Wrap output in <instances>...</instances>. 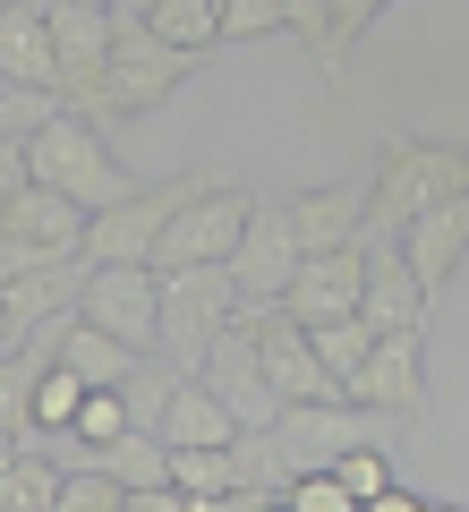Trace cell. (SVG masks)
<instances>
[{
	"instance_id": "1",
	"label": "cell",
	"mask_w": 469,
	"mask_h": 512,
	"mask_svg": "<svg viewBox=\"0 0 469 512\" xmlns=\"http://www.w3.org/2000/svg\"><path fill=\"white\" fill-rule=\"evenodd\" d=\"M461 188H469V146L418 137V128H384L376 137V171H367V231L401 239L427 205L461 197Z\"/></svg>"
},
{
	"instance_id": "2",
	"label": "cell",
	"mask_w": 469,
	"mask_h": 512,
	"mask_svg": "<svg viewBox=\"0 0 469 512\" xmlns=\"http://www.w3.org/2000/svg\"><path fill=\"white\" fill-rule=\"evenodd\" d=\"M205 188H222L205 163L171 171V180H137L120 205H103V214L86 222V265H154V248H163V231L188 214V205L205 197Z\"/></svg>"
},
{
	"instance_id": "3",
	"label": "cell",
	"mask_w": 469,
	"mask_h": 512,
	"mask_svg": "<svg viewBox=\"0 0 469 512\" xmlns=\"http://www.w3.org/2000/svg\"><path fill=\"white\" fill-rule=\"evenodd\" d=\"M86 205L60 197L52 180H26V188H0V282L18 274H60L86 256Z\"/></svg>"
},
{
	"instance_id": "4",
	"label": "cell",
	"mask_w": 469,
	"mask_h": 512,
	"mask_svg": "<svg viewBox=\"0 0 469 512\" xmlns=\"http://www.w3.org/2000/svg\"><path fill=\"white\" fill-rule=\"evenodd\" d=\"M26 163H35V180H52L60 197H77L86 214H103V205H120L128 188V171H120V154H111V137H103V120H86V111H60V120H43L35 128V146H26Z\"/></svg>"
},
{
	"instance_id": "5",
	"label": "cell",
	"mask_w": 469,
	"mask_h": 512,
	"mask_svg": "<svg viewBox=\"0 0 469 512\" xmlns=\"http://www.w3.org/2000/svg\"><path fill=\"white\" fill-rule=\"evenodd\" d=\"M197 52L171 43L154 18H120L111 9V120H145V111H163L171 94L188 86Z\"/></svg>"
},
{
	"instance_id": "6",
	"label": "cell",
	"mask_w": 469,
	"mask_h": 512,
	"mask_svg": "<svg viewBox=\"0 0 469 512\" xmlns=\"http://www.w3.org/2000/svg\"><path fill=\"white\" fill-rule=\"evenodd\" d=\"M239 308H248V291H239L231 265H180V274H163V350L197 376L214 359V342L239 325Z\"/></svg>"
},
{
	"instance_id": "7",
	"label": "cell",
	"mask_w": 469,
	"mask_h": 512,
	"mask_svg": "<svg viewBox=\"0 0 469 512\" xmlns=\"http://www.w3.org/2000/svg\"><path fill=\"white\" fill-rule=\"evenodd\" d=\"M52 35H60V94H69V111L111 120V9L52 0Z\"/></svg>"
},
{
	"instance_id": "8",
	"label": "cell",
	"mask_w": 469,
	"mask_h": 512,
	"mask_svg": "<svg viewBox=\"0 0 469 512\" xmlns=\"http://www.w3.org/2000/svg\"><path fill=\"white\" fill-rule=\"evenodd\" d=\"M77 308H86V325L120 333V342L163 350V274L154 265H86Z\"/></svg>"
},
{
	"instance_id": "9",
	"label": "cell",
	"mask_w": 469,
	"mask_h": 512,
	"mask_svg": "<svg viewBox=\"0 0 469 512\" xmlns=\"http://www.w3.org/2000/svg\"><path fill=\"white\" fill-rule=\"evenodd\" d=\"M299 265H307V239H299V222H290V197H256L248 231H239V256H231L248 308H273V299L299 282Z\"/></svg>"
},
{
	"instance_id": "10",
	"label": "cell",
	"mask_w": 469,
	"mask_h": 512,
	"mask_svg": "<svg viewBox=\"0 0 469 512\" xmlns=\"http://www.w3.org/2000/svg\"><path fill=\"white\" fill-rule=\"evenodd\" d=\"M350 402L384 410V419H401V427L427 419V325H393V333H376V350H367L359 384H350Z\"/></svg>"
},
{
	"instance_id": "11",
	"label": "cell",
	"mask_w": 469,
	"mask_h": 512,
	"mask_svg": "<svg viewBox=\"0 0 469 512\" xmlns=\"http://www.w3.org/2000/svg\"><path fill=\"white\" fill-rule=\"evenodd\" d=\"M248 214H256V188H205V197L163 231L154 274H180V265H231V256H239V231H248Z\"/></svg>"
},
{
	"instance_id": "12",
	"label": "cell",
	"mask_w": 469,
	"mask_h": 512,
	"mask_svg": "<svg viewBox=\"0 0 469 512\" xmlns=\"http://www.w3.org/2000/svg\"><path fill=\"white\" fill-rule=\"evenodd\" d=\"M367 265H376V248H367V239H342V248L307 256L299 282L282 291V308L299 316V325H325V316H359V299H367Z\"/></svg>"
},
{
	"instance_id": "13",
	"label": "cell",
	"mask_w": 469,
	"mask_h": 512,
	"mask_svg": "<svg viewBox=\"0 0 469 512\" xmlns=\"http://www.w3.org/2000/svg\"><path fill=\"white\" fill-rule=\"evenodd\" d=\"M197 376H205V384L222 393V402L239 410V427H273V419H282V393H273L265 350H256V333H248V325H231V333H222V342H214V359H205Z\"/></svg>"
},
{
	"instance_id": "14",
	"label": "cell",
	"mask_w": 469,
	"mask_h": 512,
	"mask_svg": "<svg viewBox=\"0 0 469 512\" xmlns=\"http://www.w3.org/2000/svg\"><path fill=\"white\" fill-rule=\"evenodd\" d=\"M367 248H376V265H367V299H359V316L376 333H393V325H427V282H418V265H410V248L401 239H376L367 231Z\"/></svg>"
},
{
	"instance_id": "15",
	"label": "cell",
	"mask_w": 469,
	"mask_h": 512,
	"mask_svg": "<svg viewBox=\"0 0 469 512\" xmlns=\"http://www.w3.org/2000/svg\"><path fill=\"white\" fill-rule=\"evenodd\" d=\"M290 222H299L307 256L342 248V239H367V180H325V188H299V197H290Z\"/></svg>"
},
{
	"instance_id": "16",
	"label": "cell",
	"mask_w": 469,
	"mask_h": 512,
	"mask_svg": "<svg viewBox=\"0 0 469 512\" xmlns=\"http://www.w3.org/2000/svg\"><path fill=\"white\" fill-rule=\"evenodd\" d=\"M401 248H410L418 282H427V291H444V282L461 274V256H469V188H461V197H444V205H427V214L401 231Z\"/></svg>"
},
{
	"instance_id": "17",
	"label": "cell",
	"mask_w": 469,
	"mask_h": 512,
	"mask_svg": "<svg viewBox=\"0 0 469 512\" xmlns=\"http://www.w3.org/2000/svg\"><path fill=\"white\" fill-rule=\"evenodd\" d=\"M0 86H52L60 94L52 9H0Z\"/></svg>"
},
{
	"instance_id": "18",
	"label": "cell",
	"mask_w": 469,
	"mask_h": 512,
	"mask_svg": "<svg viewBox=\"0 0 469 512\" xmlns=\"http://www.w3.org/2000/svg\"><path fill=\"white\" fill-rule=\"evenodd\" d=\"M60 495H69V461H60V444L0 453V504H9V512H60Z\"/></svg>"
},
{
	"instance_id": "19",
	"label": "cell",
	"mask_w": 469,
	"mask_h": 512,
	"mask_svg": "<svg viewBox=\"0 0 469 512\" xmlns=\"http://www.w3.org/2000/svg\"><path fill=\"white\" fill-rule=\"evenodd\" d=\"M171 487L188 495V512H222L231 487H239L231 444H171Z\"/></svg>"
},
{
	"instance_id": "20",
	"label": "cell",
	"mask_w": 469,
	"mask_h": 512,
	"mask_svg": "<svg viewBox=\"0 0 469 512\" xmlns=\"http://www.w3.org/2000/svg\"><path fill=\"white\" fill-rule=\"evenodd\" d=\"M163 436H171V444H231V436H239V410L222 402L205 376H188L180 402H171V419H163Z\"/></svg>"
},
{
	"instance_id": "21",
	"label": "cell",
	"mask_w": 469,
	"mask_h": 512,
	"mask_svg": "<svg viewBox=\"0 0 469 512\" xmlns=\"http://www.w3.org/2000/svg\"><path fill=\"white\" fill-rule=\"evenodd\" d=\"M60 359H69V367H77V376H86V384H128V367H137L145 350H137V342H120V333H103V325H86V316H77V325H69V350H60Z\"/></svg>"
},
{
	"instance_id": "22",
	"label": "cell",
	"mask_w": 469,
	"mask_h": 512,
	"mask_svg": "<svg viewBox=\"0 0 469 512\" xmlns=\"http://www.w3.org/2000/svg\"><path fill=\"white\" fill-rule=\"evenodd\" d=\"M60 111H69V94H52V86H0V146L26 154V146H35V128L60 120Z\"/></svg>"
},
{
	"instance_id": "23",
	"label": "cell",
	"mask_w": 469,
	"mask_h": 512,
	"mask_svg": "<svg viewBox=\"0 0 469 512\" xmlns=\"http://www.w3.org/2000/svg\"><path fill=\"white\" fill-rule=\"evenodd\" d=\"M307 333H316V359H325L333 376H342V393H350L359 367H367V350H376V325H367V316H325V325H307Z\"/></svg>"
},
{
	"instance_id": "24",
	"label": "cell",
	"mask_w": 469,
	"mask_h": 512,
	"mask_svg": "<svg viewBox=\"0 0 469 512\" xmlns=\"http://www.w3.org/2000/svg\"><path fill=\"white\" fill-rule=\"evenodd\" d=\"M86 393H94V384L77 376L69 359H52V367L35 376V427H43V436H60V427H77V410H86Z\"/></svg>"
},
{
	"instance_id": "25",
	"label": "cell",
	"mask_w": 469,
	"mask_h": 512,
	"mask_svg": "<svg viewBox=\"0 0 469 512\" xmlns=\"http://www.w3.org/2000/svg\"><path fill=\"white\" fill-rule=\"evenodd\" d=\"M154 26H163L171 43H188V52H214L222 43V0H154Z\"/></svg>"
},
{
	"instance_id": "26",
	"label": "cell",
	"mask_w": 469,
	"mask_h": 512,
	"mask_svg": "<svg viewBox=\"0 0 469 512\" xmlns=\"http://www.w3.org/2000/svg\"><path fill=\"white\" fill-rule=\"evenodd\" d=\"M333 470H342V487H350V495H359V512H367V504H376V495H384V487H393V453H384V436H367V444H350V453H342V461H333Z\"/></svg>"
},
{
	"instance_id": "27",
	"label": "cell",
	"mask_w": 469,
	"mask_h": 512,
	"mask_svg": "<svg viewBox=\"0 0 469 512\" xmlns=\"http://www.w3.org/2000/svg\"><path fill=\"white\" fill-rule=\"evenodd\" d=\"M384 9H393V0H333V35H325V60H316V69H342V60L350 52H359V35H367V26H376L384 18Z\"/></svg>"
},
{
	"instance_id": "28",
	"label": "cell",
	"mask_w": 469,
	"mask_h": 512,
	"mask_svg": "<svg viewBox=\"0 0 469 512\" xmlns=\"http://www.w3.org/2000/svg\"><path fill=\"white\" fill-rule=\"evenodd\" d=\"M60 512H128V487L103 470V461H77V470H69V495H60Z\"/></svg>"
},
{
	"instance_id": "29",
	"label": "cell",
	"mask_w": 469,
	"mask_h": 512,
	"mask_svg": "<svg viewBox=\"0 0 469 512\" xmlns=\"http://www.w3.org/2000/svg\"><path fill=\"white\" fill-rule=\"evenodd\" d=\"M290 35V0H222V43Z\"/></svg>"
},
{
	"instance_id": "30",
	"label": "cell",
	"mask_w": 469,
	"mask_h": 512,
	"mask_svg": "<svg viewBox=\"0 0 469 512\" xmlns=\"http://www.w3.org/2000/svg\"><path fill=\"white\" fill-rule=\"evenodd\" d=\"M290 504L299 512H359V495L342 487V470H307V478H290Z\"/></svg>"
},
{
	"instance_id": "31",
	"label": "cell",
	"mask_w": 469,
	"mask_h": 512,
	"mask_svg": "<svg viewBox=\"0 0 469 512\" xmlns=\"http://www.w3.org/2000/svg\"><path fill=\"white\" fill-rule=\"evenodd\" d=\"M290 35H299L307 60H325V35H333V0H290Z\"/></svg>"
},
{
	"instance_id": "32",
	"label": "cell",
	"mask_w": 469,
	"mask_h": 512,
	"mask_svg": "<svg viewBox=\"0 0 469 512\" xmlns=\"http://www.w3.org/2000/svg\"><path fill=\"white\" fill-rule=\"evenodd\" d=\"M367 512H427V495H410V487H401V478H393V487H384V495H376V504H367Z\"/></svg>"
},
{
	"instance_id": "33",
	"label": "cell",
	"mask_w": 469,
	"mask_h": 512,
	"mask_svg": "<svg viewBox=\"0 0 469 512\" xmlns=\"http://www.w3.org/2000/svg\"><path fill=\"white\" fill-rule=\"evenodd\" d=\"M111 9H120V18H154V0H111Z\"/></svg>"
},
{
	"instance_id": "34",
	"label": "cell",
	"mask_w": 469,
	"mask_h": 512,
	"mask_svg": "<svg viewBox=\"0 0 469 512\" xmlns=\"http://www.w3.org/2000/svg\"><path fill=\"white\" fill-rule=\"evenodd\" d=\"M0 9H52V0H0Z\"/></svg>"
},
{
	"instance_id": "35",
	"label": "cell",
	"mask_w": 469,
	"mask_h": 512,
	"mask_svg": "<svg viewBox=\"0 0 469 512\" xmlns=\"http://www.w3.org/2000/svg\"><path fill=\"white\" fill-rule=\"evenodd\" d=\"M94 9H111V0H94Z\"/></svg>"
}]
</instances>
